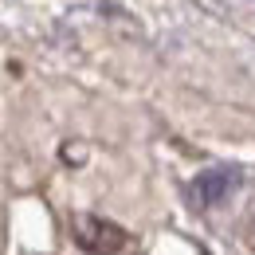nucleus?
I'll list each match as a JSON object with an SVG mask.
<instances>
[{"instance_id": "1", "label": "nucleus", "mask_w": 255, "mask_h": 255, "mask_svg": "<svg viewBox=\"0 0 255 255\" xmlns=\"http://www.w3.org/2000/svg\"><path fill=\"white\" fill-rule=\"evenodd\" d=\"M75 240H79V248L91 255H114L122 248V228L110 220H102V216H75Z\"/></svg>"}, {"instance_id": "2", "label": "nucleus", "mask_w": 255, "mask_h": 255, "mask_svg": "<svg viewBox=\"0 0 255 255\" xmlns=\"http://www.w3.org/2000/svg\"><path fill=\"white\" fill-rule=\"evenodd\" d=\"M236 185H240L236 169H212V173H200L192 181V196H196V204H220Z\"/></svg>"}]
</instances>
